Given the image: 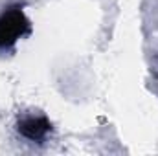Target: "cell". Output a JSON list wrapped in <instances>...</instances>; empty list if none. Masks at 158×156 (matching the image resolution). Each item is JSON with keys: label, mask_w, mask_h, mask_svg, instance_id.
I'll list each match as a JSON object with an SVG mask.
<instances>
[{"label": "cell", "mask_w": 158, "mask_h": 156, "mask_svg": "<svg viewBox=\"0 0 158 156\" xmlns=\"http://www.w3.org/2000/svg\"><path fill=\"white\" fill-rule=\"evenodd\" d=\"M31 31V24L20 7H11L0 15V48H9Z\"/></svg>", "instance_id": "6da1fadb"}, {"label": "cell", "mask_w": 158, "mask_h": 156, "mask_svg": "<svg viewBox=\"0 0 158 156\" xmlns=\"http://www.w3.org/2000/svg\"><path fill=\"white\" fill-rule=\"evenodd\" d=\"M17 129L24 138H28L31 142H37V140H42L52 130V123L44 116H26L19 121Z\"/></svg>", "instance_id": "7a4b0ae2"}]
</instances>
